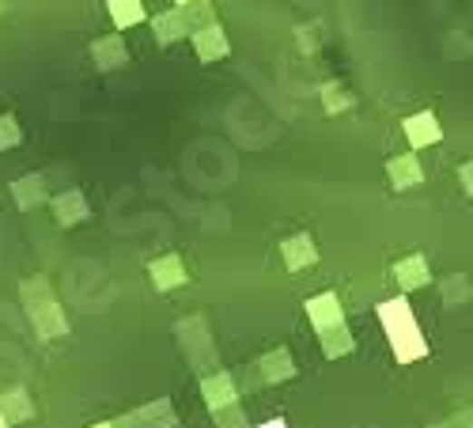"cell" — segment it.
<instances>
[{"mask_svg": "<svg viewBox=\"0 0 473 428\" xmlns=\"http://www.w3.org/2000/svg\"><path fill=\"white\" fill-rule=\"evenodd\" d=\"M379 323L386 326V334H391L394 356L401 364H413V360L428 356V341L420 337V326H417L413 307H410V299H405V296L379 304Z\"/></svg>", "mask_w": 473, "mask_h": 428, "instance_id": "6da1fadb", "label": "cell"}, {"mask_svg": "<svg viewBox=\"0 0 473 428\" xmlns=\"http://www.w3.org/2000/svg\"><path fill=\"white\" fill-rule=\"evenodd\" d=\"M189 42H193V54H198V61H205V65H217V61H224L231 54V38H227L220 19H217V24H208V27L189 31Z\"/></svg>", "mask_w": 473, "mask_h": 428, "instance_id": "7a4b0ae2", "label": "cell"}, {"mask_svg": "<svg viewBox=\"0 0 473 428\" xmlns=\"http://www.w3.org/2000/svg\"><path fill=\"white\" fill-rule=\"evenodd\" d=\"M401 133H405V141H410L413 152H420V148L443 141V125H439V118L432 111H417V114H410L401 122Z\"/></svg>", "mask_w": 473, "mask_h": 428, "instance_id": "3957f363", "label": "cell"}, {"mask_svg": "<svg viewBox=\"0 0 473 428\" xmlns=\"http://www.w3.org/2000/svg\"><path fill=\"white\" fill-rule=\"evenodd\" d=\"M88 54H92V65H95L99 73H118V69L129 65V46H125L121 34H102V38H95Z\"/></svg>", "mask_w": 473, "mask_h": 428, "instance_id": "277c9868", "label": "cell"}, {"mask_svg": "<svg viewBox=\"0 0 473 428\" xmlns=\"http://www.w3.org/2000/svg\"><path fill=\"white\" fill-rule=\"evenodd\" d=\"M50 209H53L57 228H76L92 217V205H88V194H83V190H64V194L50 198Z\"/></svg>", "mask_w": 473, "mask_h": 428, "instance_id": "5b68a950", "label": "cell"}, {"mask_svg": "<svg viewBox=\"0 0 473 428\" xmlns=\"http://www.w3.org/2000/svg\"><path fill=\"white\" fill-rule=\"evenodd\" d=\"M304 307H307V318H311L314 334H322V330H333V326L345 323V311H341V299H337V292H318V296H311V299H307Z\"/></svg>", "mask_w": 473, "mask_h": 428, "instance_id": "8992f818", "label": "cell"}, {"mask_svg": "<svg viewBox=\"0 0 473 428\" xmlns=\"http://www.w3.org/2000/svg\"><path fill=\"white\" fill-rule=\"evenodd\" d=\"M386 179H391L394 190H417L424 186V163L417 152H401L386 160Z\"/></svg>", "mask_w": 473, "mask_h": 428, "instance_id": "52a82bcc", "label": "cell"}, {"mask_svg": "<svg viewBox=\"0 0 473 428\" xmlns=\"http://www.w3.org/2000/svg\"><path fill=\"white\" fill-rule=\"evenodd\" d=\"M31 323H34V330L42 334V337H64L69 334V318H64V311L57 307V299L53 296H42V304H34L31 307Z\"/></svg>", "mask_w": 473, "mask_h": 428, "instance_id": "ba28073f", "label": "cell"}, {"mask_svg": "<svg viewBox=\"0 0 473 428\" xmlns=\"http://www.w3.org/2000/svg\"><path fill=\"white\" fill-rule=\"evenodd\" d=\"M201 394L208 402L212 413L227 410V405H239V391H235V379L227 372H217V375H205L201 379Z\"/></svg>", "mask_w": 473, "mask_h": 428, "instance_id": "9c48e42d", "label": "cell"}, {"mask_svg": "<svg viewBox=\"0 0 473 428\" xmlns=\"http://www.w3.org/2000/svg\"><path fill=\"white\" fill-rule=\"evenodd\" d=\"M391 277L398 281V288H401V292H413V288H424L428 281H432V266H428L424 254H410V258L394 262Z\"/></svg>", "mask_w": 473, "mask_h": 428, "instance_id": "30bf717a", "label": "cell"}, {"mask_svg": "<svg viewBox=\"0 0 473 428\" xmlns=\"http://www.w3.org/2000/svg\"><path fill=\"white\" fill-rule=\"evenodd\" d=\"M148 277H152V285L159 292H170V288H179V285L189 281L186 262L179 258V254H163V258H156L152 266H148Z\"/></svg>", "mask_w": 473, "mask_h": 428, "instance_id": "8fae6325", "label": "cell"}, {"mask_svg": "<svg viewBox=\"0 0 473 428\" xmlns=\"http://www.w3.org/2000/svg\"><path fill=\"white\" fill-rule=\"evenodd\" d=\"M281 258H285V266H288L292 273L311 269V266L318 262V247H314V239H311L307 231H299V235H292V239L281 243Z\"/></svg>", "mask_w": 473, "mask_h": 428, "instance_id": "7c38bea8", "label": "cell"}, {"mask_svg": "<svg viewBox=\"0 0 473 428\" xmlns=\"http://www.w3.org/2000/svg\"><path fill=\"white\" fill-rule=\"evenodd\" d=\"M152 34H156V46H175L189 34V24H186V12L182 8H167V12H156L152 19Z\"/></svg>", "mask_w": 473, "mask_h": 428, "instance_id": "4fadbf2b", "label": "cell"}, {"mask_svg": "<svg viewBox=\"0 0 473 428\" xmlns=\"http://www.w3.org/2000/svg\"><path fill=\"white\" fill-rule=\"evenodd\" d=\"M12 201L19 212H34L38 205H46L50 194H46V179L42 175H24L12 182Z\"/></svg>", "mask_w": 473, "mask_h": 428, "instance_id": "5bb4252c", "label": "cell"}, {"mask_svg": "<svg viewBox=\"0 0 473 428\" xmlns=\"http://www.w3.org/2000/svg\"><path fill=\"white\" fill-rule=\"evenodd\" d=\"M114 428H175V410H170L167 398H159V402L144 405V410H137L133 417L114 424Z\"/></svg>", "mask_w": 473, "mask_h": 428, "instance_id": "9a60e30c", "label": "cell"}, {"mask_svg": "<svg viewBox=\"0 0 473 428\" xmlns=\"http://www.w3.org/2000/svg\"><path fill=\"white\" fill-rule=\"evenodd\" d=\"M257 375L262 383H288L295 375V360L288 349H273L265 356H257Z\"/></svg>", "mask_w": 473, "mask_h": 428, "instance_id": "2e32d148", "label": "cell"}, {"mask_svg": "<svg viewBox=\"0 0 473 428\" xmlns=\"http://www.w3.org/2000/svg\"><path fill=\"white\" fill-rule=\"evenodd\" d=\"M318 95H322V111H326L330 118L345 114V111H352V106H356V95H352L341 80H326V83L318 88Z\"/></svg>", "mask_w": 473, "mask_h": 428, "instance_id": "e0dca14e", "label": "cell"}, {"mask_svg": "<svg viewBox=\"0 0 473 428\" xmlns=\"http://www.w3.org/2000/svg\"><path fill=\"white\" fill-rule=\"evenodd\" d=\"M106 12H111V24L118 31H129V27H137L148 19L144 0H106Z\"/></svg>", "mask_w": 473, "mask_h": 428, "instance_id": "ac0fdd59", "label": "cell"}, {"mask_svg": "<svg viewBox=\"0 0 473 428\" xmlns=\"http://www.w3.org/2000/svg\"><path fill=\"white\" fill-rule=\"evenodd\" d=\"M0 413H5V421H8V424L31 421V417H34V402L27 398V391H24V387H15V391H8L5 398H0Z\"/></svg>", "mask_w": 473, "mask_h": 428, "instance_id": "d6986e66", "label": "cell"}, {"mask_svg": "<svg viewBox=\"0 0 473 428\" xmlns=\"http://www.w3.org/2000/svg\"><path fill=\"white\" fill-rule=\"evenodd\" d=\"M318 337H322V353H326L330 360H337V356H349V353L356 349V337L349 334V326H345V323L333 326V330H322Z\"/></svg>", "mask_w": 473, "mask_h": 428, "instance_id": "ffe728a7", "label": "cell"}, {"mask_svg": "<svg viewBox=\"0 0 473 428\" xmlns=\"http://www.w3.org/2000/svg\"><path fill=\"white\" fill-rule=\"evenodd\" d=\"M24 144V125H19L15 114H0V152H12V148Z\"/></svg>", "mask_w": 473, "mask_h": 428, "instance_id": "44dd1931", "label": "cell"}, {"mask_svg": "<svg viewBox=\"0 0 473 428\" xmlns=\"http://www.w3.org/2000/svg\"><path fill=\"white\" fill-rule=\"evenodd\" d=\"M182 12H186V24H189V31L217 24V12H212V5H205V0H198V5H189V8H182Z\"/></svg>", "mask_w": 473, "mask_h": 428, "instance_id": "7402d4cb", "label": "cell"}, {"mask_svg": "<svg viewBox=\"0 0 473 428\" xmlns=\"http://www.w3.org/2000/svg\"><path fill=\"white\" fill-rule=\"evenodd\" d=\"M295 42H299V50H304V54H314V50L322 46L318 27H314V24H311V27H295Z\"/></svg>", "mask_w": 473, "mask_h": 428, "instance_id": "603a6c76", "label": "cell"}, {"mask_svg": "<svg viewBox=\"0 0 473 428\" xmlns=\"http://www.w3.org/2000/svg\"><path fill=\"white\" fill-rule=\"evenodd\" d=\"M217 424L220 428H243V410H239V405H227V410L217 413Z\"/></svg>", "mask_w": 473, "mask_h": 428, "instance_id": "cb8c5ba5", "label": "cell"}, {"mask_svg": "<svg viewBox=\"0 0 473 428\" xmlns=\"http://www.w3.org/2000/svg\"><path fill=\"white\" fill-rule=\"evenodd\" d=\"M459 179H462L466 194H473V163H462V167H459Z\"/></svg>", "mask_w": 473, "mask_h": 428, "instance_id": "d4e9b609", "label": "cell"}, {"mask_svg": "<svg viewBox=\"0 0 473 428\" xmlns=\"http://www.w3.org/2000/svg\"><path fill=\"white\" fill-rule=\"evenodd\" d=\"M257 428H288L281 417H276V421H265V424H257Z\"/></svg>", "mask_w": 473, "mask_h": 428, "instance_id": "484cf974", "label": "cell"}, {"mask_svg": "<svg viewBox=\"0 0 473 428\" xmlns=\"http://www.w3.org/2000/svg\"><path fill=\"white\" fill-rule=\"evenodd\" d=\"M175 5H179V8H189V5H198V0H175Z\"/></svg>", "mask_w": 473, "mask_h": 428, "instance_id": "4316f807", "label": "cell"}, {"mask_svg": "<svg viewBox=\"0 0 473 428\" xmlns=\"http://www.w3.org/2000/svg\"><path fill=\"white\" fill-rule=\"evenodd\" d=\"M92 428H114V424H106V421H102V424H92Z\"/></svg>", "mask_w": 473, "mask_h": 428, "instance_id": "83f0119b", "label": "cell"}, {"mask_svg": "<svg viewBox=\"0 0 473 428\" xmlns=\"http://www.w3.org/2000/svg\"><path fill=\"white\" fill-rule=\"evenodd\" d=\"M0 428H8V421H5V413H0Z\"/></svg>", "mask_w": 473, "mask_h": 428, "instance_id": "f1b7e54d", "label": "cell"}, {"mask_svg": "<svg viewBox=\"0 0 473 428\" xmlns=\"http://www.w3.org/2000/svg\"><path fill=\"white\" fill-rule=\"evenodd\" d=\"M0 12H5V0H0Z\"/></svg>", "mask_w": 473, "mask_h": 428, "instance_id": "f546056e", "label": "cell"}]
</instances>
